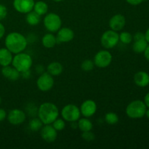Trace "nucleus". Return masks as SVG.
<instances>
[{
    "label": "nucleus",
    "mask_w": 149,
    "mask_h": 149,
    "mask_svg": "<svg viewBox=\"0 0 149 149\" xmlns=\"http://www.w3.org/2000/svg\"><path fill=\"white\" fill-rule=\"evenodd\" d=\"M7 112L5 111V110L0 109V122H3L7 118Z\"/></svg>",
    "instance_id": "33"
},
{
    "label": "nucleus",
    "mask_w": 149,
    "mask_h": 149,
    "mask_svg": "<svg viewBox=\"0 0 149 149\" xmlns=\"http://www.w3.org/2000/svg\"><path fill=\"white\" fill-rule=\"evenodd\" d=\"M144 103L146 104V107L149 108V93H147L144 97Z\"/></svg>",
    "instance_id": "36"
},
{
    "label": "nucleus",
    "mask_w": 149,
    "mask_h": 149,
    "mask_svg": "<svg viewBox=\"0 0 149 149\" xmlns=\"http://www.w3.org/2000/svg\"><path fill=\"white\" fill-rule=\"evenodd\" d=\"M44 124L39 118H33L29 122V126L32 132H38L42 129Z\"/></svg>",
    "instance_id": "25"
},
{
    "label": "nucleus",
    "mask_w": 149,
    "mask_h": 149,
    "mask_svg": "<svg viewBox=\"0 0 149 149\" xmlns=\"http://www.w3.org/2000/svg\"><path fill=\"white\" fill-rule=\"evenodd\" d=\"M34 0H13V7L17 12L27 14L33 10Z\"/></svg>",
    "instance_id": "11"
},
{
    "label": "nucleus",
    "mask_w": 149,
    "mask_h": 149,
    "mask_svg": "<svg viewBox=\"0 0 149 149\" xmlns=\"http://www.w3.org/2000/svg\"><path fill=\"white\" fill-rule=\"evenodd\" d=\"M5 47L13 54L22 52L26 49L28 40L22 33L18 32H11L8 33L4 39Z\"/></svg>",
    "instance_id": "1"
},
{
    "label": "nucleus",
    "mask_w": 149,
    "mask_h": 149,
    "mask_svg": "<svg viewBox=\"0 0 149 149\" xmlns=\"http://www.w3.org/2000/svg\"><path fill=\"white\" fill-rule=\"evenodd\" d=\"M5 33V28L1 23H0V39H2Z\"/></svg>",
    "instance_id": "34"
},
{
    "label": "nucleus",
    "mask_w": 149,
    "mask_h": 149,
    "mask_svg": "<svg viewBox=\"0 0 149 149\" xmlns=\"http://www.w3.org/2000/svg\"><path fill=\"white\" fill-rule=\"evenodd\" d=\"M47 72L49 74L52 76V77H57L62 74L63 71V65L59 62H52L48 65L47 68Z\"/></svg>",
    "instance_id": "19"
},
{
    "label": "nucleus",
    "mask_w": 149,
    "mask_h": 149,
    "mask_svg": "<svg viewBox=\"0 0 149 149\" xmlns=\"http://www.w3.org/2000/svg\"><path fill=\"white\" fill-rule=\"evenodd\" d=\"M79 109L81 114L84 117H91L97 111V104L94 100H87L81 103Z\"/></svg>",
    "instance_id": "13"
},
{
    "label": "nucleus",
    "mask_w": 149,
    "mask_h": 149,
    "mask_svg": "<svg viewBox=\"0 0 149 149\" xmlns=\"http://www.w3.org/2000/svg\"><path fill=\"white\" fill-rule=\"evenodd\" d=\"M119 41L125 45H129L133 40V36L130 33L127 31H123L119 34Z\"/></svg>",
    "instance_id": "27"
},
{
    "label": "nucleus",
    "mask_w": 149,
    "mask_h": 149,
    "mask_svg": "<svg viewBox=\"0 0 149 149\" xmlns=\"http://www.w3.org/2000/svg\"><path fill=\"white\" fill-rule=\"evenodd\" d=\"M8 122L13 125H20L26 121V114L23 111L18 109H14L10 111L7 115Z\"/></svg>",
    "instance_id": "10"
},
{
    "label": "nucleus",
    "mask_w": 149,
    "mask_h": 149,
    "mask_svg": "<svg viewBox=\"0 0 149 149\" xmlns=\"http://www.w3.org/2000/svg\"><path fill=\"white\" fill-rule=\"evenodd\" d=\"M33 10L40 16L45 15L47 13L48 5L45 1H38L35 2Z\"/></svg>",
    "instance_id": "24"
},
{
    "label": "nucleus",
    "mask_w": 149,
    "mask_h": 149,
    "mask_svg": "<svg viewBox=\"0 0 149 149\" xmlns=\"http://www.w3.org/2000/svg\"><path fill=\"white\" fill-rule=\"evenodd\" d=\"M93 62H94L95 65L98 68H106L112 62L111 53L108 50H100L95 55Z\"/></svg>",
    "instance_id": "8"
},
{
    "label": "nucleus",
    "mask_w": 149,
    "mask_h": 149,
    "mask_svg": "<svg viewBox=\"0 0 149 149\" xmlns=\"http://www.w3.org/2000/svg\"><path fill=\"white\" fill-rule=\"evenodd\" d=\"M32 64H33V59L31 56L23 52L15 54L12 61L13 66L20 73L30 70Z\"/></svg>",
    "instance_id": "3"
},
{
    "label": "nucleus",
    "mask_w": 149,
    "mask_h": 149,
    "mask_svg": "<svg viewBox=\"0 0 149 149\" xmlns=\"http://www.w3.org/2000/svg\"><path fill=\"white\" fill-rule=\"evenodd\" d=\"M57 38L52 33H48L44 35L42 39V44L45 47L52 48L57 45Z\"/></svg>",
    "instance_id": "20"
},
{
    "label": "nucleus",
    "mask_w": 149,
    "mask_h": 149,
    "mask_svg": "<svg viewBox=\"0 0 149 149\" xmlns=\"http://www.w3.org/2000/svg\"><path fill=\"white\" fill-rule=\"evenodd\" d=\"M40 135L42 139L47 143H52L57 139L58 131L51 125H44L40 130Z\"/></svg>",
    "instance_id": "12"
},
{
    "label": "nucleus",
    "mask_w": 149,
    "mask_h": 149,
    "mask_svg": "<svg viewBox=\"0 0 149 149\" xmlns=\"http://www.w3.org/2000/svg\"><path fill=\"white\" fill-rule=\"evenodd\" d=\"M54 1H55V2H61V1H63V0H53Z\"/></svg>",
    "instance_id": "39"
},
{
    "label": "nucleus",
    "mask_w": 149,
    "mask_h": 149,
    "mask_svg": "<svg viewBox=\"0 0 149 149\" xmlns=\"http://www.w3.org/2000/svg\"><path fill=\"white\" fill-rule=\"evenodd\" d=\"M143 52H144V56H145L146 59L149 61V45L147 46V47L146 48L145 51H144Z\"/></svg>",
    "instance_id": "35"
},
{
    "label": "nucleus",
    "mask_w": 149,
    "mask_h": 149,
    "mask_svg": "<svg viewBox=\"0 0 149 149\" xmlns=\"http://www.w3.org/2000/svg\"><path fill=\"white\" fill-rule=\"evenodd\" d=\"M1 97H0V104H1Z\"/></svg>",
    "instance_id": "40"
},
{
    "label": "nucleus",
    "mask_w": 149,
    "mask_h": 149,
    "mask_svg": "<svg viewBox=\"0 0 149 149\" xmlns=\"http://www.w3.org/2000/svg\"><path fill=\"white\" fill-rule=\"evenodd\" d=\"M119 42V33L111 29L105 31L100 38V43L105 49H112L115 47Z\"/></svg>",
    "instance_id": "7"
},
{
    "label": "nucleus",
    "mask_w": 149,
    "mask_h": 149,
    "mask_svg": "<svg viewBox=\"0 0 149 149\" xmlns=\"http://www.w3.org/2000/svg\"><path fill=\"white\" fill-rule=\"evenodd\" d=\"M95 63L93 61L90 59L84 60L81 64V68L84 71H90L94 68Z\"/></svg>",
    "instance_id": "28"
},
{
    "label": "nucleus",
    "mask_w": 149,
    "mask_h": 149,
    "mask_svg": "<svg viewBox=\"0 0 149 149\" xmlns=\"http://www.w3.org/2000/svg\"><path fill=\"white\" fill-rule=\"evenodd\" d=\"M128 4H131V5H134V6H136V5H139L140 4L144 1L145 0H126Z\"/></svg>",
    "instance_id": "32"
},
{
    "label": "nucleus",
    "mask_w": 149,
    "mask_h": 149,
    "mask_svg": "<svg viewBox=\"0 0 149 149\" xmlns=\"http://www.w3.org/2000/svg\"><path fill=\"white\" fill-rule=\"evenodd\" d=\"M81 138L84 140V141H92L93 140H95V134L93 132L90 131H87V132H82L81 134Z\"/></svg>",
    "instance_id": "30"
},
{
    "label": "nucleus",
    "mask_w": 149,
    "mask_h": 149,
    "mask_svg": "<svg viewBox=\"0 0 149 149\" xmlns=\"http://www.w3.org/2000/svg\"><path fill=\"white\" fill-rule=\"evenodd\" d=\"M146 108V106L142 100H133L127 106L126 114L131 119H140L145 116Z\"/></svg>",
    "instance_id": "4"
},
{
    "label": "nucleus",
    "mask_w": 149,
    "mask_h": 149,
    "mask_svg": "<svg viewBox=\"0 0 149 149\" xmlns=\"http://www.w3.org/2000/svg\"><path fill=\"white\" fill-rule=\"evenodd\" d=\"M81 115L79 108L74 104L66 105L61 110L63 119L68 122H77L80 119Z\"/></svg>",
    "instance_id": "6"
},
{
    "label": "nucleus",
    "mask_w": 149,
    "mask_h": 149,
    "mask_svg": "<svg viewBox=\"0 0 149 149\" xmlns=\"http://www.w3.org/2000/svg\"><path fill=\"white\" fill-rule=\"evenodd\" d=\"M37 114L44 125H52V122L59 116V111L55 104L45 102L39 106Z\"/></svg>",
    "instance_id": "2"
},
{
    "label": "nucleus",
    "mask_w": 149,
    "mask_h": 149,
    "mask_svg": "<svg viewBox=\"0 0 149 149\" xmlns=\"http://www.w3.org/2000/svg\"><path fill=\"white\" fill-rule=\"evenodd\" d=\"M77 124H78V128L81 132H87L93 130V123L90 119L86 117L79 119L77 121Z\"/></svg>",
    "instance_id": "23"
},
{
    "label": "nucleus",
    "mask_w": 149,
    "mask_h": 149,
    "mask_svg": "<svg viewBox=\"0 0 149 149\" xmlns=\"http://www.w3.org/2000/svg\"><path fill=\"white\" fill-rule=\"evenodd\" d=\"M52 125L57 131H61L65 129V120L62 119H58H58H55V120L52 122Z\"/></svg>",
    "instance_id": "29"
},
{
    "label": "nucleus",
    "mask_w": 149,
    "mask_h": 149,
    "mask_svg": "<svg viewBox=\"0 0 149 149\" xmlns=\"http://www.w3.org/2000/svg\"><path fill=\"white\" fill-rule=\"evenodd\" d=\"M145 115L149 119V109H148V110L146 109V114Z\"/></svg>",
    "instance_id": "38"
},
{
    "label": "nucleus",
    "mask_w": 149,
    "mask_h": 149,
    "mask_svg": "<svg viewBox=\"0 0 149 149\" xmlns=\"http://www.w3.org/2000/svg\"><path fill=\"white\" fill-rule=\"evenodd\" d=\"M7 7L3 4H0V20H2L7 17Z\"/></svg>",
    "instance_id": "31"
},
{
    "label": "nucleus",
    "mask_w": 149,
    "mask_h": 149,
    "mask_svg": "<svg viewBox=\"0 0 149 149\" xmlns=\"http://www.w3.org/2000/svg\"><path fill=\"white\" fill-rule=\"evenodd\" d=\"M26 21L30 26H36L41 21V16L38 15L33 10L29 12L26 14Z\"/></svg>",
    "instance_id": "22"
},
{
    "label": "nucleus",
    "mask_w": 149,
    "mask_h": 149,
    "mask_svg": "<svg viewBox=\"0 0 149 149\" xmlns=\"http://www.w3.org/2000/svg\"><path fill=\"white\" fill-rule=\"evenodd\" d=\"M57 42L66 43L71 42L74 38V32L72 29L66 27H61L57 31Z\"/></svg>",
    "instance_id": "15"
},
{
    "label": "nucleus",
    "mask_w": 149,
    "mask_h": 149,
    "mask_svg": "<svg viewBox=\"0 0 149 149\" xmlns=\"http://www.w3.org/2000/svg\"><path fill=\"white\" fill-rule=\"evenodd\" d=\"M36 86L40 91H49L54 86L53 77L48 72L42 73L36 80Z\"/></svg>",
    "instance_id": "9"
},
{
    "label": "nucleus",
    "mask_w": 149,
    "mask_h": 149,
    "mask_svg": "<svg viewBox=\"0 0 149 149\" xmlns=\"http://www.w3.org/2000/svg\"><path fill=\"white\" fill-rule=\"evenodd\" d=\"M125 24H126V19L122 14H116L112 16L109 23L110 29L116 32L122 30L125 26Z\"/></svg>",
    "instance_id": "14"
},
{
    "label": "nucleus",
    "mask_w": 149,
    "mask_h": 149,
    "mask_svg": "<svg viewBox=\"0 0 149 149\" xmlns=\"http://www.w3.org/2000/svg\"><path fill=\"white\" fill-rule=\"evenodd\" d=\"M119 116L114 112H109L105 115V121L109 125H115L119 122Z\"/></svg>",
    "instance_id": "26"
},
{
    "label": "nucleus",
    "mask_w": 149,
    "mask_h": 149,
    "mask_svg": "<svg viewBox=\"0 0 149 149\" xmlns=\"http://www.w3.org/2000/svg\"><path fill=\"white\" fill-rule=\"evenodd\" d=\"M13 53L6 47L0 49V65L7 66L12 64L13 61Z\"/></svg>",
    "instance_id": "18"
},
{
    "label": "nucleus",
    "mask_w": 149,
    "mask_h": 149,
    "mask_svg": "<svg viewBox=\"0 0 149 149\" xmlns=\"http://www.w3.org/2000/svg\"><path fill=\"white\" fill-rule=\"evenodd\" d=\"M1 74L10 81H17L20 76V73L13 66H10V65L2 67Z\"/></svg>",
    "instance_id": "16"
},
{
    "label": "nucleus",
    "mask_w": 149,
    "mask_h": 149,
    "mask_svg": "<svg viewBox=\"0 0 149 149\" xmlns=\"http://www.w3.org/2000/svg\"><path fill=\"white\" fill-rule=\"evenodd\" d=\"M145 38H146V40L147 41V42L149 44V28L147 29V31H146L145 33Z\"/></svg>",
    "instance_id": "37"
},
{
    "label": "nucleus",
    "mask_w": 149,
    "mask_h": 149,
    "mask_svg": "<svg viewBox=\"0 0 149 149\" xmlns=\"http://www.w3.org/2000/svg\"><path fill=\"white\" fill-rule=\"evenodd\" d=\"M148 45V43L146 40V38L134 40V43L132 45V49L134 52L137 53H142L145 51L146 48Z\"/></svg>",
    "instance_id": "21"
},
{
    "label": "nucleus",
    "mask_w": 149,
    "mask_h": 149,
    "mask_svg": "<svg viewBox=\"0 0 149 149\" xmlns=\"http://www.w3.org/2000/svg\"><path fill=\"white\" fill-rule=\"evenodd\" d=\"M134 81L138 87H147L149 84V74L146 71H138L134 76Z\"/></svg>",
    "instance_id": "17"
},
{
    "label": "nucleus",
    "mask_w": 149,
    "mask_h": 149,
    "mask_svg": "<svg viewBox=\"0 0 149 149\" xmlns=\"http://www.w3.org/2000/svg\"><path fill=\"white\" fill-rule=\"evenodd\" d=\"M45 29L50 33H55L62 27V20L58 14L54 13H47L43 20Z\"/></svg>",
    "instance_id": "5"
}]
</instances>
